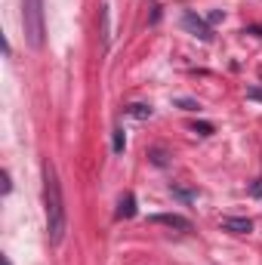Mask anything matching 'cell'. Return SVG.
<instances>
[{
  "mask_svg": "<svg viewBox=\"0 0 262 265\" xmlns=\"http://www.w3.org/2000/svg\"><path fill=\"white\" fill-rule=\"evenodd\" d=\"M247 99H253V102H262V90H256V86H250V90H247Z\"/></svg>",
  "mask_w": 262,
  "mask_h": 265,
  "instance_id": "obj_11",
  "label": "cell"
},
{
  "mask_svg": "<svg viewBox=\"0 0 262 265\" xmlns=\"http://www.w3.org/2000/svg\"><path fill=\"white\" fill-rule=\"evenodd\" d=\"M191 133H198V136H213V123H207V120H198V123H191Z\"/></svg>",
  "mask_w": 262,
  "mask_h": 265,
  "instance_id": "obj_8",
  "label": "cell"
},
{
  "mask_svg": "<svg viewBox=\"0 0 262 265\" xmlns=\"http://www.w3.org/2000/svg\"><path fill=\"white\" fill-rule=\"evenodd\" d=\"M253 194H256V198H262V179H259L256 185H253Z\"/></svg>",
  "mask_w": 262,
  "mask_h": 265,
  "instance_id": "obj_13",
  "label": "cell"
},
{
  "mask_svg": "<svg viewBox=\"0 0 262 265\" xmlns=\"http://www.w3.org/2000/svg\"><path fill=\"white\" fill-rule=\"evenodd\" d=\"M148 222H151V225L179 228V232H191V222H188L185 216H179V213H154V216H148Z\"/></svg>",
  "mask_w": 262,
  "mask_h": 265,
  "instance_id": "obj_4",
  "label": "cell"
},
{
  "mask_svg": "<svg viewBox=\"0 0 262 265\" xmlns=\"http://www.w3.org/2000/svg\"><path fill=\"white\" fill-rule=\"evenodd\" d=\"M222 232H232V235H250L253 232V222L247 216H225L222 219Z\"/></svg>",
  "mask_w": 262,
  "mask_h": 265,
  "instance_id": "obj_5",
  "label": "cell"
},
{
  "mask_svg": "<svg viewBox=\"0 0 262 265\" xmlns=\"http://www.w3.org/2000/svg\"><path fill=\"white\" fill-rule=\"evenodd\" d=\"M43 210H46L49 244L59 247L62 238H65V228H68V213H65V198H62V185H59L56 167H52L49 161L43 164Z\"/></svg>",
  "mask_w": 262,
  "mask_h": 265,
  "instance_id": "obj_1",
  "label": "cell"
},
{
  "mask_svg": "<svg viewBox=\"0 0 262 265\" xmlns=\"http://www.w3.org/2000/svg\"><path fill=\"white\" fill-rule=\"evenodd\" d=\"M133 216H136V198L133 194H124L120 207H117V219H133Z\"/></svg>",
  "mask_w": 262,
  "mask_h": 265,
  "instance_id": "obj_6",
  "label": "cell"
},
{
  "mask_svg": "<svg viewBox=\"0 0 262 265\" xmlns=\"http://www.w3.org/2000/svg\"><path fill=\"white\" fill-rule=\"evenodd\" d=\"M127 148V139H124V130H114V154H124Z\"/></svg>",
  "mask_w": 262,
  "mask_h": 265,
  "instance_id": "obj_9",
  "label": "cell"
},
{
  "mask_svg": "<svg viewBox=\"0 0 262 265\" xmlns=\"http://www.w3.org/2000/svg\"><path fill=\"white\" fill-rule=\"evenodd\" d=\"M127 111H130V114H133L136 120H148V117L154 114V111H151V105H130Z\"/></svg>",
  "mask_w": 262,
  "mask_h": 265,
  "instance_id": "obj_7",
  "label": "cell"
},
{
  "mask_svg": "<svg viewBox=\"0 0 262 265\" xmlns=\"http://www.w3.org/2000/svg\"><path fill=\"white\" fill-rule=\"evenodd\" d=\"M22 22H25L28 43H31L34 49H40V46H43V0H25Z\"/></svg>",
  "mask_w": 262,
  "mask_h": 265,
  "instance_id": "obj_2",
  "label": "cell"
},
{
  "mask_svg": "<svg viewBox=\"0 0 262 265\" xmlns=\"http://www.w3.org/2000/svg\"><path fill=\"white\" fill-rule=\"evenodd\" d=\"M176 105H179V108H185V111H198L201 108L195 99H176Z\"/></svg>",
  "mask_w": 262,
  "mask_h": 265,
  "instance_id": "obj_10",
  "label": "cell"
},
{
  "mask_svg": "<svg viewBox=\"0 0 262 265\" xmlns=\"http://www.w3.org/2000/svg\"><path fill=\"white\" fill-rule=\"evenodd\" d=\"M182 28L191 34V37H198V40H204V43L213 40V28H210L207 19H201L195 9H185V12H182Z\"/></svg>",
  "mask_w": 262,
  "mask_h": 265,
  "instance_id": "obj_3",
  "label": "cell"
},
{
  "mask_svg": "<svg viewBox=\"0 0 262 265\" xmlns=\"http://www.w3.org/2000/svg\"><path fill=\"white\" fill-rule=\"evenodd\" d=\"M3 265H12V262H9V256H3Z\"/></svg>",
  "mask_w": 262,
  "mask_h": 265,
  "instance_id": "obj_14",
  "label": "cell"
},
{
  "mask_svg": "<svg viewBox=\"0 0 262 265\" xmlns=\"http://www.w3.org/2000/svg\"><path fill=\"white\" fill-rule=\"evenodd\" d=\"M225 19V12L222 9H216V12H210V22H222Z\"/></svg>",
  "mask_w": 262,
  "mask_h": 265,
  "instance_id": "obj_12",
  "label": "cell"
}]
</instances>
